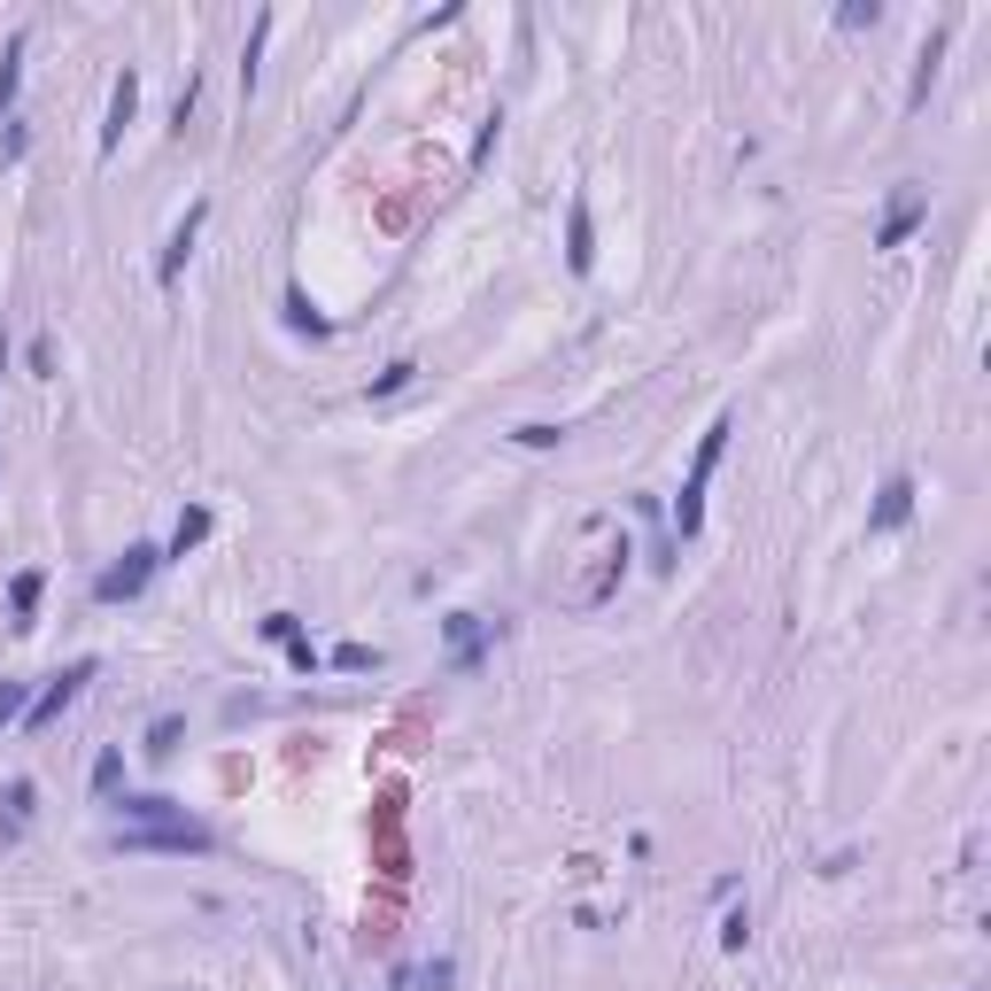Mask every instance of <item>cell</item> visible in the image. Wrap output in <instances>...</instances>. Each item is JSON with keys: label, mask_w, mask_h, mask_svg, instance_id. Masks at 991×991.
I'll return each instance as SVG.
<instances>
[{"label": "cell", "mask_w": 991, "mask_h": 991, "mask_svg": "<svg viewBox=\"0 0 991 991\" xmlns=\"http://www.w3.org/2000/svg\"><path fill=\"white\" fill-rule=\"evenodd\" d=\"M117 852H178V860H202V852H217V836L202 822H156V828H117Z\"/></svg>", "instance_id": "cell-3"}, {"label": "cell", "mask_w": 991, "mask_h": 991, "mask_svg": "<svg viewBox=\"0 0 991 991\" xmlns=\"http://www.w3.org/2000/svg\"><path fill=\"white\" fill-rule=\"evenodd\" d=\"M117 783H125V752H117V744H109V752H101V759H94V791H101V798H109V791H117Z\"/></svg>", "instance_id": "cell-20"}, {"label": "cell", "mask_w": 991, "mask_h": 991, "mask_svg": "<svg viewBox=\"0 0 991 991\" xmlns=\"http://www.w3.org/2000/svg\"><path fill=\"white\" fill-rule=\"evenodd\" d=\"M202 225H209V202H186V217H178V233H170L164 264H156V279L178 287V272H186V256H194V241H202Z\"/></svg>", "instance_id": "cell-8"}, {"label": "cell", "mask_w": 991, "mask_h": 991, "mask_svg": "<svg viewBox=\"0 0 991 991\" xmlns=\"http://www.w3.org/2000/svg\"><path fill=\"white\" fill-rule=\"evenodd\" d=\"M156 566H164V550H156V542H133L117 566H101V573H94V605H133V597L156 581Z\"/></svg>", "instance_id": "cell-2"}, {"label": "cell", "mask_w": 991, "mask_h": 991, "mask_svg": "<svg viewBox=\"0 0 991 991\" xmlns=\"http://www.w3.org/2000/svg\"><path fill=\"white\" fill-rule=\"evenodd\" d=\"M295 636H303L295 612H264V644H295Z\"/></svg>", "instance_id": "cell-23"}, {"label": "cell", "mask_w": 991, "mask_h": 991, "mask_svg": "<svg viewBox=\"0 0 991 991\" xmlns=\"http://www.w3.org/2000/svg\"><path fill=\"white\" fill-rule=\"evenodd\" d=\"M922 217H930V186H914V178H906V186L891 194L883 225H875V248H906V233H914Z\"/></svg>", "instance_id": "cell-5"}, {"label": "cell", "mask_w": 991, "mask_h": 991, "mask_svg": "<svg viewBox=\"0 0 991 991\" xmlns=\"http://www.w3.org/2000/svg\"><path fill=\"white\" fill-rule=\"evenodd\" d=\"M133 117H140V70H125V78L109 86V125H101V156H109V148L125 140V125H133Z\"/></svg>", "instance_id": "cell-11"}, {"label": "cell", "mask_w": 991, "mask_h": 991, "mask_svg": "<svg viewBox=\"0 0 991 991\" xmlns=\"http://www.w3.org/2000/svg\"><path fill=\"white\" fill-rule=\"evenodd\" d=\"M23 47H31V31H8V55H0V117L16 109V78H23Z\"/></svg>", "instance_id": "cell-15"}, {"label": "cell", "mask_w": 991, "mask_h": 991, "mask_svg": "<svg viewBox=\"0 0 991 991\" xmlns=\"http://www.w3.org/2000/svg\"><path fill=\"white\" fill-rule=\"evenodd\" d=\"M326 666H341V674H364V666H380V651H372V644H341Z\"/></svg>", "instance_id": "cell-21"}, {"label": "cell", "mask_w": 991, "mask_h": 991, "mask_svg": "<svg viewBox=\"0 0 991 991\" xmlns=\"http://www.w3.org/2000/svg\"><path fill=\"white\" fill-rule=\"evenodd\" d=\"M178 736H186V720H178V713H164V720L148 728V744H140V752H148V759H170V752H178Z\"/></svg>", "instance_id": "cell-17"}, {"label": "cell", "mask_w": 991, "mask_h": 991, "mask_svg": "<svg viewBox=\"0 0 991 991\" xmlns=\"http://www.w3.org/2000/svg\"><path fill=\"white\" fill-rule=\"evenodd\" d=\"M31 806H39V783H31V775L0 783V852H8V844H23V828H31Z\"/></svg>", "instance_id": "cell-7"}, {"label": "cell", "mask_w": 991, "mask_h": 991, "mask_svg": "<svg viewBox=\"0 0 991 991\" xmlns=\"http://www.w3.org/2000/svg\"><path fill=\"white\" fill-rule=\"evenodd\" d=\"M272 23H279V16L264 8V16H256V31H248V47H241V94H256V62H264V39H272Z\"/></svg>", "instance_id": "cell-16"}, {"label": "cell", "mask_w": 991, "mask_h": 991, "mask_svg": "<svg viewBox=\"0 0 991 991\" xmlns=\"http://www.w3.org/2000/svg\"><path fill=\"white\" fill-rule=\"evenodd\" d=\"M728 434H736V426H728V419H713V426H705V442H697V465H689V481H681V503H674V534H681V542L705 527V481H713V465H720Z\"/></svg>", "instance_id": "cell-1"}, {"label": "cell", "mask_w": 991, "mask_h": 991, "mask_svg": "<svg viewBox=\"0 0 991 991\" xmlns=\"http://www.w3.org/2000/svg\"><path fill=\"white\" fill-rule=\"evenodd\" d=\"M39 597H47V573H39V566H23V573L8 581V628H16V636H31V628H39Z\"/></svg>", "instance_id": "cell-9"}, {"label": "cell", "mask_w": 991, "mask_h": 991, "mask_svg": "<svg viewBox=\"0 0 991 991\" xmlns=\"http://www.w3.org/2000/svg\"><path fill=\"white\" fill-rule=\"evenodd\" d=\"M914 473H891V481H883V496H875V511H867V534H899V527H906V519H914Z\"/></svg>", "instance_id": "cell-6"}, {"label": "cell", "mask_w": 991, "mask_h": 991, "mask_svg": "<svg viewBox=\"0 0 991 991\" xmlns=\"http://www.w3.org/2000/svg\"><path fill=\"white\" fill-rule=\"evenodd\" d=\"M489 644H496V620H473V612H458V620H450V666H458V674H473Z\"/></svg>", "instance_id": "cell-10"}, {"label": "cell", "mask_w": 991, "mask_h": 991, "mask_svg": "<svg viewBox=\"0 0 991 991\" xmlns=\"http://www.w3.org/2000/svg\"><path fill=\"white\" fill-rule=\"evenodd\" d=\"M287 326H303V333H333L326 318L311 311V295H303V287H287Z\"/></svg>", "instance_id": "cell-19"}, {"label": "cell", "mask_w": 991, "mask_h": 991, "mask_svg": "<svg viewBox=\"0 0 991 991\" xmlns=\"http://www.w3.org/2000/svg\"><path fill=\"white\" fill-rule=\"evenodd\" d=\"M566 264H573L581 279L597 272V225H589V202H573V209H566Z\"/></svg>", "instance_id": "cell-12"}, {"label": "cell", "mask_w": 991, "mask_h": 991, "mask_svg": "<svg viewBox=\"0 0 991 991\" xmlns=\"http://www.w3.org/2000/svg\"><path fill=\"white\" fill-rule=\"evenodd\" d=\"M720 945L744 953V945H752V914H728V922H720Z\"/></svg>", "instance_id": "cell-25"}, {"label": "cell", "mask_w": 991, "mask_h": 991, "mask_svg": "<svg viewBox=\"0 0 991 991\" xmlns=\"http://www.w3.org/2000/svg\"><path fill=\"white\" fill-rule=\"evenodd\" d=\"M209 527H217V519H209V503H186V511H178V527H170V550H164V558L202 550V542H209Z\"/></svg>", "instance_id": "cell-13"}, {"label": "cell", "mask_w": 991, "mask_h": 991, "mask_svg": "<svg viewBox=\"0 0 991 991\" xmlns=\"http://www.w3.org/2000/svg\"><path fill=\"white\" fill-rule=\"evenodd\" d=\"M94 674H101V659H70V666H62V674H55V681H47V689H39V697H31V713H23V728H47V720H62V713L78 705V689H86Z\"/></svg>", "instance_id": "cell-4"}, {"label": "cell", "mask_w": 991, "mask_h": 991, "mask_svg": "<svg viewBox=\"0 0 991 991\" xmlns=\"http://www.w3.org/2000/svg\"><path fill=\"white\" fill-rule=\"evenodd\" d=\"M0 372H8V341H0Z\"/></svg>", "instance_id": "cell-28"}, {"label": "cell", "mask_w": 991, "mask_h": 991, "mask_svg": "<svg viewBox=\"0 0 991 991\" xmlns=\"http://www.w3.org/2000/svg\"><path fill=\"white\" fill-rule=\"evenodd\" d=\"M23 713H31V697H23V681H0V728H8V720H23Z\"/></svg>", "instance_id": "cell-24"}, {"label": "cell", "mask_w": 991, "mask_h": 991, "mask_svg": "<svg viewBox=\"0 0 991 991\" xmlns=\"http://www.w3.org/2000/svg\"><path fill=\"white\" fill-rule=\"evenodd\" d=\"M287 666H295V674H318V666H326V659L311 651V636H295V644H287Z\"/></svg>", "instance_id": "cell-26"}, {"label": "cell", "mask_w": 991, "mask_h": 991, "mask_svg": "<svg viewBox=\"0 0 991 991\" xmlns=\"http://www.w3.org/2000/svg\"><path fill=\"white\" fill-rule=\"evenodd\" d=\"M23 364H31V380H55V341H47V333H39V341H31V349H23Z\"/></svg>", "instance_id": "cell-22"}, {"label": "cell", "mask_w": 991, "mask_h": 991, "mask_svg": "<svg viewBox=\"0 0 991 991\" xmlns=\"http://www.w3.org/2000/svg\"><path fill=\"white\" fill-rule=\"evenodd\" d=\"M519 442H527V450H558V442H566V434H558V426H542V419H534V426H519Z\"/></svg>", "instance_id": "cell-27"}, {"label": "cell", "mask_w": 991, "mask_h": 991, "mask_svg": "<svg viewBox=\"0 0 991 991\" xmlns=\"http://www.w3.org/2000/svg\"><path fill=\"white\" fill-rule=\"evenodd\" d=\"M411 380H419V364H411V356H395L387 372H372V395H403Z\"/></svg>", "instance_id": "cell-18"}, {"label": "cell", "mask_w": 991, "mask_h": 991, "mask_svg": "<svg viewBox=\"0 0 991 991\" xmlns=\"http://www.w3.org/2000/svg\"><path fill=\"white\" fill-rule=\"evenodd\" d=\"M458 984V961H419V969H395V991H450Z\"/></svg>", "instance_id": "cell-14"}]
</instances>
